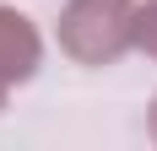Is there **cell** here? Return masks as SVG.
<instances>
[{
    "label": "cell",
    "instance_id": "obj_1",
    "mask_svg": "<svg viewBox=\"0 0 157 151\" xmlns=\"http://www.w3.org/2000/svg\"><path fill=\"white\" fill-rule=\"evenodd\" d=\"M60 49L76 65H114L136 49V6L130 0H71L60 11Z\"/></svg>",
    "mask_w": 157,
    "mask_h": 151
},
{
    "label": "cell",
    "instance_id": "obj_2",
    "mask_svg": "<svg viewBox=\"0 0 157 151\" xmlns=\"http://www.w3.org/2000/svg\"><path fill=\"white\" fill-rule=\"evenodd\" d=\"M38 60H44V38L22 11L0 6V81L16 87V81H33L38 76Z\"/></svg>",
    "mask_w": 157,
    "mask_h": 151
},
{
    "label": "cell",
    "instance_id": "obj_3",
    "mask_svg": "<svg viewBox=\"0 0 157 151\" xmlns=\"http://www.w3.org/2000/svg\"><path fill=\"white\" fill-rule=\"evenodd\" d=\"M136 49L157 65V0L146 6V11H136Z\"/></svg>",
    "mask_w": 157,
    "mask_h": 151
},
{
    "label": "cell",
    "instance_id": "obj_4",
    "mask_svg": "<svg viewBox=\"0 0 157 151\" xmlns=\"http://www.w3.org/2000/svg\"><path fill=\"white\" fill-rule=\"evenodd\" d=\"M152 140H157V97H152Z\"/></svg>",
    "mask_w": 157,
    "mask_h": 151
},
{
    "label": "cell",
    "instance_id": "obj_5",
    "mask_svg": "<svg viewBox=\"0 0 157 151\" xmlns=\"http://www.w3.org/2000/svg\"><path fill=\"white\" fill-rule=\"evenodd\" d=\"M6 92H11V87H6V81H0V108H6Z\"/></svg>",
    "mask_w": 157,
    "mask_h": 151
}]
</instances>
